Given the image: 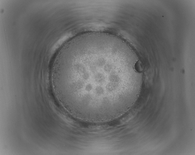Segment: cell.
I'll use <instances>...</instances> for the list:
<instances>
[{
    "instance_id": "cell-1",
    "label": "cell",
    "mask_w": 195,
    "mask_h": 155,
    "mask_svg": "<svg viewBox=\"0 0 195 155\" xmlns=\"http://www.w3.org/2000/svg\"><path fill=\"white\" fill-rule=\"evenodd\" d=\"M135 55L122 40L92 32L65 43L54 62L55 93L71 114L89 122H106L125 113L139 94L142 75Z\"/></svg>"
}]
</instances>
